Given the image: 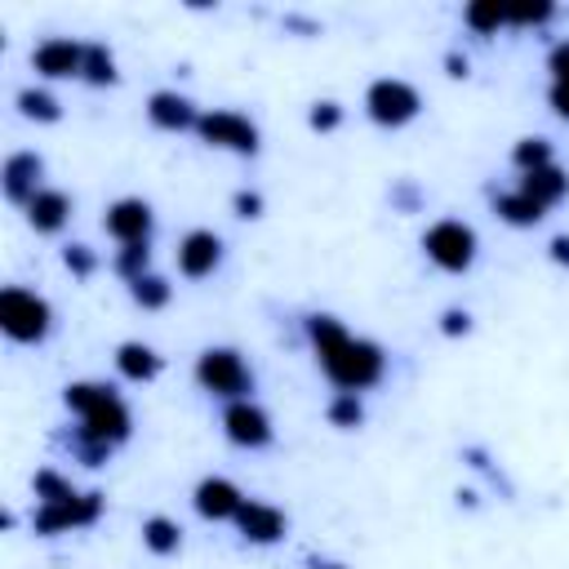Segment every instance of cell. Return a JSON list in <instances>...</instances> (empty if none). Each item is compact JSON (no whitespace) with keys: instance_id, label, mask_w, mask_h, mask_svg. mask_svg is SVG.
Returning <instances> with one entry per match:
<instances>
[{"instance_id":"6da1fadb","label":"cell","mask_w":569,"mask_h":569,"mask_svg":"<svg viewBox=\"0 0 569 569\" xmlns=\"http://www.w3.org/2000/svg\"><path fill=\"white\" fill-rule=\"evenodd\" d=\"M307 338L325 365V373L342 387V391H365L382 378L387 369V356L378 342H365V338H351L333 316H307Z\"/></svg>"},{"instance_id":"f35d334b","label":"cell","mask_w":569,"mask_h":569,"mask_svg":"<svg viewBox=\"0 0 569 569\" xmlns=\"http://www.w3.org/2000/svg\"><path fill=\"white\" fill-rule=\"evenodd\" d=\"M311 569H347V565H338V560H311Z\"/></svg>"},{"instance_id":"9a60e30c","label":"cell","mask_w":569,"mask_h":569,"mask_svg":"<svg viewBox=\"0 0 569 569\" xmlns=\"http://www.w3.org/2000/svg\"><path fill=\"white\" fill-rule=\"evenodd\" d=\"M147 116H151V124L156 129H169V133H178V129H196V107H191V98H182V93H173V89H156L151 98H147Z\"/></svg>"},{"instance_id":"44dd1931","label":"cell","mask_w":569,"mask_h":569,"mask_svg":"<svg viewBox=\"0 0 569 569\" xmlns=\"http://www.w3.org/2000/svg\"><path fill=\"white\" fill-rule=\"evenodd\" d=\"M142 542H147L156 556H173V551L182 547V529H178V520H169V516H147V520H142Z\"/></svg>"},{"instance_id":"74e56055","label":"cell","mask_w":569,"mask_h":569,"mask_svg":"<svg viewBox=\"0 0 569 569\" xmlns=\"http://www.w3.org/2000/svg\"><path fill=\"white\" fill-rule=\"evenodd\" d=\"M445 67H449V76H467V58H458V53H449Z\"/></svg>"},{"instance_id":"30bf717a","label":"cell","mask_w":569,"mask_h":569,"mask_svg":"<svg viewBox=\"0 0 569 569\" xmlns=\"http://www.w3.org/2000/svg\"><path fill=\"white\" fill-rule=\"evenodd\" d=\"M102 227H107L120 244H147V240H151V204L138 200V196H124V200H116V204L107 209Z\"/></svg>"},{"instance_id":"2e32d148","label":"cell","mask_w":569,"mask_h":569,"mask_svg":"<svg viewBox=\"0 0 569 569\" xmlns=\"http://www.w3.org/2000/svg\"><path fill=\"white\" fill-rule=\"evenodd\" d=\"M236 525H240V533H244L249 542H276V538H284V516H280L271 502L244 498V507L236 511Z\"/></svg>"},{"instance_id":"4dcf8cb0","label":"cell","mask_w":569,"mask_h":569,"mask_svg":"<svg viewBox=\"0 0 569 569\" xmlns=\"http://www.w3.org/2000/svg\"><path fill=\"white\" fill-rule=\"evenodd\" d=\"M62 262H67V271L80 276V280L93 276V267H98V258L89 253V244H67V249H62Z\"/></svg>"},{"instance_id":"cb8c5ba5","label":"cell","mask_w":569,"mask_h":569,"mask_svg":"<svg viewBox=\"0 0 569 569\" xmlns=\"http://www.w3.org/2000/svg\"><path fill=\"white\" fill-rule=\"evenodd\" d=\"M462 22H467L476 36H489V31H498V27L507 22V9H498L493 0H476V4L462 9Z\"/></svg>"},{"instance_id":"f1b7e54d","label":"cell","mask_w":569,"mask_h":569,"mask_svg":"<svg viewBox=\"0 0 569 569\" xmlns=\"http://www.w3.org/2000/svg\"><path fill=\"white\" fill-rule=\"evenodd\" d=\"M325 413H329V422H333V427H356V422L365 418V405H360V396H356V391H338V396L329 400V409H325Z\"/></svg>"},{"instance_id":"3957f363","label":"cell","mask_w":569,"mask_h":569,"mask_svg":"<svg viewBox=\"0 0 569 569\" xmlns=\"http://www.w3.org/2000/svg\"><path fill=\"white\" fill-rule=\"evenodd\" d=\"M196 382H200L209 396H222V400H249V391H253V373H249V365L240 360V351H231V347H209V351H200V360H196Z\"/></svg>"},{"instance_id":"7a4b0ae2","label":"cell","mask_w":569,"mask_h":569,"mask_svg":"<svg viewBox=\"0 0 569 569\" xmlns=\"http://www.w3.org/2000/svg\"><path fill=\"white\" fill-rule=\"evenodd\" d=\"M62 400H67L71 413H80V427H84L93 440L120 445V440L129 436V409H124V400H120L107 382H71Z\"/></svg>"},{"instance_id":"7c38bea8","label":"cell","mask_w":569,"mask_h":569,"mask_svg":"<svg viewBox=\"0 0 569 569\" xmlns=\"http://www.w3.org/2000/svg\"><path fill=\"white\" fill-rule=\"evenodd\" d=\"M31 67H36L40 76H49V80H62V76H80V67H84V44L67 40V36H53V40L36 44V53H31Z\"/></svg>"},{"instance_id":"ac0fdd59","label":"cell","mask_w":569,"mask_h":569,"mask_svg":"<svg viewBox=\"0 0 569 569\" xmlns=\"http://www.w3.org/2000/svg\"><path fill=\"white\" fill-rule=\"evenodd\" d=\"M116 369L129 378V382H151L160 373V356L147 347V342H120L116 347Z\"/></svg>"},{"instance_id":"d4e9b609","label":"cell","mask_w":569,"mask_h":569,"mask_svg":"<svg viewBox=\"0 0 569 569\" xmlns=\"http://www.w3.org/2000/svg\"><path fill=\"white\" fill-rule=\"evenodd\" d=\"M18 111H22L27 120H58V116H62L58 98L44 93V89H22V93H18Z\"/></svg>"},{"instance_id":"8d00e7d4","label":"cell","mask_w":569,"mask_h":569,"mask_svg":"<svg viewBox=\"0 0 569 569\" xmlns=\"http://www.w3.org/2000/svg\"><path fill=\"white\" fill-rule=\"evenodd\" d=\"M551 258H556L560 267H569V236H556V240H551Z\"/></svg>"},{"instance_id":"836d02e7","label":"cell","mask_w":569,"mask_h":569,"mask_svg":"<svg viewBox=\"0 0 569 569\" xmlns=\"http://www.w3.org/2000/svg\"><path fill=\"white\" fill-rule=\"evenodd\" d=\"M471 329V316L462 311V307H449L445 316H440V333H449V338H458V333H467Z\"/></svg>"},{"instance_id":"4316f807","label":"cell","mask_w":569,"mask_h":569,"mask_svg":"<svg viewBox=\"0 0 569 569\" xmlns=\"http://www.w3.org/2000/svg\"><path fill=\"white\" fill-rule=\"evenodd\" d=\"M511 160L529 173V169H542V164H551V142L547 138H520L516 142V151H511Z\"/></svg>"},{"instance_id":"9c48e42d","label":"cell","mask_w":569,"mask_h":569,"mask_svg":"<svg viewBox=\"0 0 569 569\" xmlns=\"http://www.w3.org/2000/svg\"><path fill=\"white\" fill-rule=\"evenodd\" d=\"M222 431H227V440L240 445V449H262V445H271V418H267V409H258L253 400H231L227 413H222Z\"/></svg>"},{"instance_id":"d6a6232c","label":"cell","mask_w":569,"mask_h":569,"mask_svg":"<svg viewBox=\"0 0 569 569\" xmlns=\"http://www.w3.org/2000/svg\"><path fill=\"white\" fill-rule=\"evenodd\" d=\"M547 18H551V4H533V9H511L507 13V22H516V27H538Z\"/></svg>"},{"instance_id":"ffe728a7","label":"cell","mask_w":569,"mask_h":569,"mask_svg":"<svg viewBox=\"0 0 569 569\" xmlns=\"http://www.w3.org/2000/svg\"><path fill=\"white\" fill-rule=\"evenodd\" d=\"M493 209L511 222V227H533V222H542V204H533L525 191H502V196H493Z\"/></svg>"},{"instance_id":"8992f818","label":"cell","mask_w":569,"mask_h":569,"mask_svg":"<svg viewBox=\"0 0 569 569\" xmlns=\"http://www.w3.org/2000/svg\"><path fill=\"white\" fill-rule=\"evenodd\" d=\"M418 107H422L418 89L405 84V80H391V76L373 80L369 93H365V111H369V120L382 124V129H400V124H409V120L418 116Z\"/></svg>"},{"instance_id":"e0dca14e","label":"cell","mask_w":569,"mask_h":569,"mask_svg":"<svg viewBox=\"0 0 569 569\" xmlns=\"http://www.w3.org/2000/svg\"><path fill=\"white\" fill-rule=\"evenodd\" d=\"M516 191H525L533 204L551 209V204H560V200L569 196V173H565L560 164H542V169H529Z\"/></svg>"},{"instance_id":"52a82bcc","label":"cell","mask_w":569,"mask_h":569,"mask_svg":"<svg viewBox=\"0 0 569 569\" xmlns=\"http://www.w3.org/2000/svg\"><path fill=\"white\" fill-rule=\"evenodd\" d=\"M196 133L209 142V147H222V151H236V156H253L258 151V124L240 111H204L196 120Z\"/></svg>"},{"instance_id":"277c9868","label":"cell","mask_w":569,"mask_h":569,"mask_svg":"<svg viewBox=\"0 0 569 569\" xmlns=\"http://www.w3.org/2000/svg\"><path fill=\"white\" fill-rule=\"evenodd\" d=\"M49 325H53V311H49V302L40 293L18 289V284H9L0 293V329L13 342H40L49 333Z\"/></svg>"},{"instance_id":"83f0119b","label":"cell","mask_w":569,"mask_h":569,"mask_svg":"<svg viewBox=\"0 0 569 569\" xmlns=\"http://www.w3.org/2000/svg\"><path fill=\"white\" fill-rule=\"evenodd\" d=\"M147 267H151V249L147 244H120V253H116V271L133 284L138 276H147Z\"/></svg>"},{"instance_id":"7402d4cb","label":"cell","mask_w":569,"mask_h":569,"mask_svg":"<svg viewBox=\"0 0 569 569\" xmlns=\"http://www.w3.org/2000/svg\"><path fill=\"white\" fill-rule=\"evenodd\" d=\"M80 80H89V84H116V58H111L107 44H84Z\"/></svg>"},{"instance_id":"1f68e13d","label":"cell","mask_w":569,"mask_h":569,"mask_svg":"<svg viewBox=\"0 0 569 569\" xmlns=\"http://www.w3.org/2000/svg\"><path fill=\"white\" fill-rule=\"evenodd\" d=\"M547 71H551V84H565L569 80V40L547 53Z\"/></svg>"},{"instance_id":"5b68a950","label":"cell","mask_w":569,"mask_h":569,"mask_svg":"<svg viewBox=\"0 0 569 569\" xmlns=\"http://www.w3.org/2000/svg\"><path fill=\"white\" fill-rule=\"evenodd\" d=\"M422 249L440 271H467L476 262V231L458 218H440L436 227H427Z\"/></svg>"},{"instance_id":"ba28073f","label":"cell","mask_w":569,"mask_h":569,"mask_svg":"<svg viewBox=\"0 0 569 569\" xmlns=\"http://www.w3.org/2000/svg\"><path fill=\"white\" fill-rule=\"evenodd\" d=\"M102 511V493H76L67 502H40V511L31 516L36 533H62V529H80L93 525Z\"/></svg>"},{"instance_id":"8fae6325","label":"cell","mask_w":569,"mask_h":569,"mask_svg":"<svg viewBox=\"0 0 569 569\" xmlns=\"http://www.w3.org/2000/svg\"><path fill=\"white\" fill-rule=\"evenodd\" d=\"M40 173H44V160L36 156V151H13L9 160H4V173H0V182H4V196L13 200V204H31L44 187H40Z\"/></svg>"},{"instance_id":"d6986e66","label":"cell","mask_w":569,"mask_h":569,"mask_svg":"<svg viewBox=\"0 0 569 569\" xmlns=\"http://www.w3.org/2000/svg\"><path fill=\"white\" fill-rule=\"evenodd\" d=\"M27 218H31V227L36 231H62V222L71 218V200L62 196V191H40L31 204H27Z\"/></svg>"},{"instance_id":"d590c367","label":"cell","mask_w":569,"mask_h":569,"mask_svg":"<svg viewBox=\"0 0 569 569\" xmlns=\"http://www.w3.org/2000/svg\"><path fill=\"white\" fill-rule=\"evenodd\" d=\"M551 107H556V116L569 120V80L565 84H551Z\"/></svg>"},{"instance_id":"4fadbf2b","label":"cell","mask_w":569,"mask_h":569,"mask_svg":"<svg viewBox=\"0 0 569 569\" xmlns=\"http://www.w3.org/2000/svg\"><path fill=\"white\" fill-rule=\"evenodd\" d=\"M222 262V240L213 231H187L178 240V271L191 280H204Z\"/></svg>"},{"instance_id":"603a6c76","label":"cell","mask_w":569,"mask_h":569,"mask_svg":"<svg viewBox=\"0 0 569 569\" xmlns=\"http://www.w3.org/2000/svg\"><path fill=\"white\" fill-rule=\"evenodd\" d=\"M129 293H133V302L142 307V311H156V307H164L169 302V280L164 276H156V271H147V276H138L133 284H129Z\"/></svg>"},{"instance_id":"484cf974","label":"cell","mask_w":569,"mask_h":569,"mask_svg":"<svg viewBox=\"0 0 569 569\" xmlns=\"http://www.w3.org/2000/svg\"><path fill=\"white\" fill-rule=\"evenodd\" d=\"M31 489H36V498L40 502H67V498H76V489H71V480H62L58 471H36L31 476Z\"/></svg>"},{"instance_id":"5bb4252c","label":"cell","mask_w":569,"mask_h":569,"mask_svg":"<svg viewBox=\"0 0 569 569\" xmlns=\"http://www.w3.org/2000/svg\"><path fill=\"white\" fill-rule=\"evenodd\" d=\"M240 507H244V493H240L231 480L204 476V480L196 485V511H200L204 520H236Z\"/></svg>"},{"instance_id":"f546056e","label":"cell","mask_w":569,"mask_h":569,"mask_svg":"<svg viewBox=\"0 0 569 569\" xmlns=\"http://www.w3.org/2000/svg\"><path fill=\"white\" fill-rule=\"evenodd\" d=\"M307 124H311V129H320V133H329V129H338V124H342V107L325 98V102H316V107L307 111Z\"/></svg>"},{"instance_id":"e575fe53","label":"cell","mask_w":569,"mask_h":569,"mask_svg":"<svg viewBox=\"0 0 569 569\" xmlns=\"http://www.w3.org/2000/svg\"><path fill=\"white\" fill-rule=\"evenodd\" d=\"M231 204H236L240 218H258V213H262V196H258V191H236Z\"/></svg>"}]
</instances>
